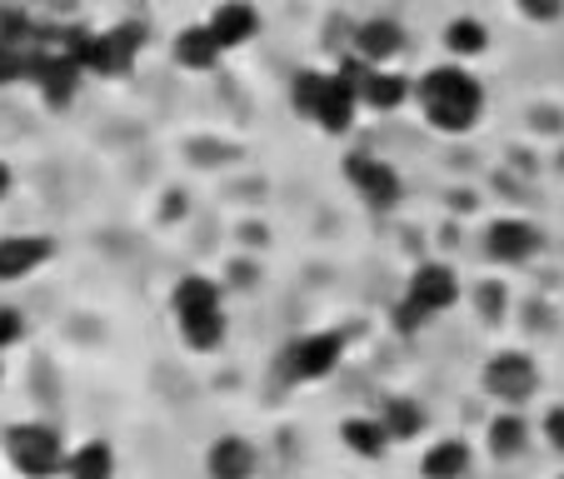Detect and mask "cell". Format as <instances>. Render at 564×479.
Returning a JSON list of instances; mask_svg holds the SVG:
<instances>
[{
  "instance_id": "11",
  "label": "cell",
  "mask_w": 564,
  "mask_h": 479,
  "mask_svg": "<svg viewBox=\"0 0 564 479\" xmlns=\"http://www.w3.org/2000/svg\"><path fill=\"white\" fill-rule=\"evenodd\" d=\"M260 469V449L240 435H220L205 449V475L210 479H256Z\"/></svg>"
},
{
  "instance_id": "2",
  "label": "cell",
  "mask_w": 564,
  "mask_h": 479,
  "mask_svg": "<svg viewBox=\"0 0 564 479\" xmlns=\"http://www.w3.org/2000/svg\"><path fill=\"white\" fill-rule=\"evenodd\" d=\"M290 106L325 135H345L355 126V116H360V96H355L345 70H300L290 80Z\"/></svg>"
},
{
  "instance_id": "12",
  "label": "cell",
  "mask_w": 564,
  "mask_h": 479,
  "mask_svg": "<svg viewBox=\"0 0 564 479\" xmlns=\"http://www.w3.org/2000/svg\"><path fill=\"white\" fill-rule=\"evenodd\" d=\"M45 260H51V240L45 235H6L0 240V285H15V280L35 275Z\"/></svg>"
},
{
  "instance_id": "3",
  "label": "cell",
  "mask_w": 564,
  "mask_h": 479,
  "mask_svg": "<svg viewBox=\"0 0 564 479\" xmlns=\"http://www.w3.org/2000/svg\"><path fill=\"white\" fill-rule=\"evenodd\" d=\"M171 315H175V330H181L185 350L210 355V350H220L225 335H230L220 285L205 275H185L181 285L171 290Z\"/></svg>"
},
{
  "instance_id": "20",
  "label": "cell",
  "mask_w": 564,
  "mask_h": 479,
  "mask_svg": "<svg viewBox=\"0 0 564 479\" xmlns=\"http://www.w3.org/2000/svg\"><path fill=\"white\" fill-rule=\"evenodd\" d=\"M380 420H384V429H390V439L394 445H405V439H420L425 435V410H420V400H410V394H390L380 405Z\"/></svg>"
},
{
  "instance_id": "1",
  "label": "cell",
  "mask_w": 564,
  "mask_h": 479,
  "mask_svg": "<svg viewBox=\"0 0 564 479\" xmlns=\"http://www.w3.org/2000/svg\"><path fill=\"white\" fill-rule=\"evenodd\" d=\"M415 96H420L425 120L440 130V135H465V130H475L479 116H485V90H479V80L459 61L435 65V70L415 86Z\"/></svg>"
},
{
  "instance_id": "22",
  "label": "cell",
  "mask_w": 564,
  "mask_h": 479,
  "mask_svg": "<svg viewBox=\"0 0 564 479\" xmlns=\"http://www.w3.org/2000/svg\"><path fill=\"white\" fill-rule=\"evenodd\" d=\"M514 6H520V15L534 25H550L564 15V0H514Z\"/></svg>"
},
{
  "instance_id": "26",
  "label": "cell",
  "mask_w": 564,
  "mask_h": 479,
  "mask_svg": "<svg viewBox=\"0 0 564 479\" xmlns=\"http://www.w3.org/2000/svg\"><path fill=\"white\" fill-rule=\"evenodd\" d=\"M560 479H564V475H560Z\"/></svg>"
},
{
  "instance_id": "23",
  "label": "cell",
  "mask_w": 564,
  "mask_h": 479,
  "mask_svg": "<svg viewBox=\"0 0 564 479\" xmlns=\"http://www.w3.org/2000/svg\"><path fill=\"white\" fill-rule=\"evenodd\" d=\"M544 439H550L554 455H564V410H550V415H544Z\"/></svg>"
},
{
  "instance_id": "9",
  "label": "cell",
  "mask_w": 564,
  "mask_h": 479,
  "mask_svg": "<svg viewBox=\"0 0 564 479\" xmlns=\"http://www.w3.org/2000/svg\"><path fill=\"white\" fill-rule=\"evenodd\" d=\"M345 181L370 210H394L400 205V175L380 155H350L345 160Z\"/></svg>"
},
{
  "instance_id": "19",
  "label": "cell",
  "mask_w": 564,
  "mask_h": 479,
  "mask_svg": "<svg viewBox=\"0 0 564 479\" xmlns=\"http://www.w3.org/2000/svg\"><path fill=\"white\" fill-rule=\"evenodd\" d=\"M220 61H225V51L210 35V25H185L175 35V65H185V70H215Z\"/></svg>"
},
{
  "instance_id": "5",
  "label": "cell",
  "mask_w": 564,
  "mask_h": 479,
  "mask_svg": "<svg viewBox=\"0 0 564 479\" xmlns=\"http://www.w3.org/2000/svg\"><path fill=\"white\" fill-rule=\"evenodd\" d=\"M65 439L55 425H41V420H21V425L6 429V459L21 479H55L65 469Z\"/></svg>"
},
{
  "instance_id": "6",
  "label": "cell",
  "mask_w": 564,
  "mask_h": 479,
  "mask_svg": "<svg viewBox=\"0 0 564 479\" xmlns=\"http://www.w3.org/2000/svg\"><path fill=\"white\" fill-rule=\"evenodd\" d=\"M345 360V335L340 330H315V335H300L295 345H285L280 355V374L290 384H315V380H330Z\"/></svg>"
},
{
  "instance_id": "4",
  "label": "cell",
  "mask_w": 564,
  "mask_h": 479,
  "mask_svg": "<svg viewBox=\"0 0 564 479\" xmlns=\"http://www.w3.org/2000/svg\"><path fill=\"white\" fill-rule=\"evenodd\" d=\"M455 300H459V275L449 265H440V260H430V265H420L405 280V295L394 300V330H405V335L425 330L430 319L455 309Z\"/></svg>"
},
{
  "instance_id": "16",
  "label": "cell",
  "mask_w": 564,
  "mask_h": 479,
  "mask_svg": "<svg viewBox=\"0 0 564 479\" xmlns=\"http://www.w3.org/2000/svg\"><path fill=\"white\" fill-rule=\"evenodd\" d=\"M340 445L350 449V455H360V459H384L394 439H390V429H384L380 415H350L340 425Z\"/></svg>"
},
{
  "instance_id": "18",
  "label": "cell",
  "mask_w": 564,
  "mask_h": 479,
  "mask_svg": "<svg viewBox=\"0 0 564 479\" xmlns=\"http://www.w3.org/2000/svg\"><path fill=\"white\" fill-rule=\"evenodd\" d=\"M524 445H530V425H524L520 410H500V415L490 420V429H485V449H490V459H520Z\"/></svg>"
},
{
  "instance_id": "14",
  "label": "cell",
  "mask_w": 564,
  "mask_h": 479,
  "mask_svg": "<svg viewBox=\"0 0 564 479\" xmlns=\"http://www.w3.org/2000/svg\"><path fill=\"white\" fill-rule=\"evenodd\" d=\"M400 51H405V31L394 21H360L350 35V55L365 65H390Z\"/></svg>"
},
{
  "instance_id": "8",
  "label": "cell",
  "mask_w": 564,
  "mask_h": 479,
  "mask_svg": "<svg viewBox=\"0 0 564 479\" xmlns=\"http://www.w3.org/2000/svg\"><path fill=\"white\" fill-rule=\"evenodd\" d=\"M140 45H145V31L140 25H110V31H90L86 45V75H126L135 65Z\"/></svg>"
},
{
  "instance_id": "10",
  "label": "cell",
  "mask_w": 564,
  "mask_h": 479,
  "mask_svg": "<svg viewBox=\"0 0 564 479\" xmlns=\"http://www.w3.org/2000/svg\"><path fill=\"white\" fill-rule=\"evenodd\" d=\"M485 250H490L500 265H530L534 255L544 250V235L534 220H520V215H505L485 230Z\"/></svg>"
},
{
  "instance_id": "21",
  "label": "cell",
  "mask_w": 564,
  "mask_h": 479,
  "mask_svg": "<svg viewBox=\"0 0 564 479\" xmlns=\"http://www.w3.org/2000/svg\"><path fill=\"white\" fill-rule=\"evenodd\" d=\"M485 45H490V31H485L479 15H455L445 25V51L455 61H475V55H485Z\"/></svg>"
},
{
  "instance_id": "7",
  "label": "cell",
  "mask_w": 564,
  "mask_h": 479,
  "mask_svg": "<svg viewBox=\"0 0 564 479\" xmlns=\"http://www.w3.org/2000/svg\"><path fill=\"white\" fill-rule=\"evenodd\" d=\"M479 380H485L490 400H500L505 410H520L524 400H534V390H540V364H534L524 350H500L490 364H485Z\"/></svg>"
},
{
  "instance_id": "24",
  "label": "cell",
  "mask_w": 564,
  "mask_h": 479,
  "mask_svg": "<svg viewBox=\"0 0 564 479\" xmlns=\"http://www.w3.org/2000/svg\"><path fill=\"white\" fill-rule=\"evenodd\" d=\"M6 190H11V171L0 165V200H6Z\"/></svg>"
},
{
  "instance_id": "15",
  "label": "cell",
  "mask_w": 564,
  "mask_h": 479,
  "mask_svg": "<svg viewBox=\"0 0 564 479\" xmlns=\"http://www.w3.org/2000/svg\"><path fill=\"white\" fill-rule=\"evenodd\" d=\"M469 465H475V449H469L459 435L435 439V445L420 455V475L425 479H465Z\"/></svg>"
},
{
  "instance_id": "17",
  "label": "cell",
  "mask_w": 564,
  "mask_h": 479,
  "mask_svg": "<svg viewBox=\"0 0 564 479\" xmlns=\"http://www.w3.org/2000/svg\"><path fill=\"white\" fill-rule=\"evenodd\" d=\"M61 479H116V449L106 439H80V445L65 455Z\"/></svg>"
},
{
  "instance_id": "25",
  "label": "cell",
  "mask_w": 564,
  "mask_h": 479,
  "mask_svg": "<svg viewBox=\"0 0 564 479\" xmlns=\"http://www.w3.org/2000/svg\"><path fill=\"white\" fill-rule=\"evenodd\" d=\"M0 380H6V364H0Z\"/></svg>"
},
{
  "instance_id": "13",
  "label": "cell",
  "mask_w": 564,
  "mask_h": 479,
  "mask_svg": "<svg viewBox=\"0 0 564 479\" xmlns=\"http://www.w3.org/2000/svg\"><path fill=\"white\" fill-rule=\"evenodd\" d=\"M205 25H210V35L220 41V51L230 55V51H240V45H250L260 35V11L250 6V0H225Z\"/></svg>"
}]
</instances>
